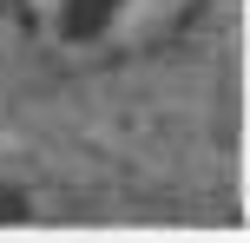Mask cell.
Wrapping results in <instances>:
<instances>
[{"instance_id":"1","label":"cell","mask_w":250,"mask_h":243,"mask_svg":"<svg viewBox=\"0 0 250 243\" xmlns=\"http://www.w3.org/2000/svg\"><path fill=\"white\" fill-rule=\"evenodd\" d=\"M119 7H125V0H60V20H66V33H73V39H92V33L112 26Z\"/></svg>"}]
</instances>
